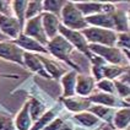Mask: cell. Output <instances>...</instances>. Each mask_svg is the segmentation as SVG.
I'll list each match as a JSON object with an SVG mask.
<instances>
[{
    "label": "cell",
    "mask_w": 130,
    "mask_h": 130,
    "mask_svg": "<svg viewBox=\"0 0 130 130\" xmlns=\"http://www.w3.org/2000/svg\"><path fill=\"white\" fill-rule=\"evenodd\" d=\"M41 17H42V26H43V29L47 37H49L51 39L54 38L57 36V32L59 31V26H60L59 19L55 15L49 14V12L42 14Z\"/></svg>",
    "instance_id": "cell-10"
},
{
    "label": "cell",
    "mask_w": 130,
    "mask_h": 130,
    "mask_svg": "<svg viewBox=\"0 0 130 130\" xmlns=\"http://www.w3.org/2000/svg\"><path fill=\"white\" fill-rule=\"evenodd\" d=\"M82 36H86L85 38L88 39L92 43H100L101 45L106 47H113L117 42V35L114 31L104 28H98V27H92V28H84L82 29ZM98 44V45H100Z\"/></svg>",
    "instance_id": "cell-2"
},
{
    "label": "cell",
    "mask_w": 130,
    "mask_h": 130,
    "mask_svg": "<svg viewBox=\"0 0 130 130\" xmlns=\"http://www.w3.org/2000/svg\"><path fill=\"white\" fill-rule=\"evenodd\" d=\"M25 52L12 42H0V58L23 65Z\"/></svg>",
    "instance_id": "cell-7"
},
{
    "label": "cell",
    "mask_w": 130,
    "mask_h": 130,
    "mask_svg": "<svg viewBox=\"0 0 130 130\" xmlns=\"http://www.w3.org/2000/svg\"><path fill=\"white\" fill-rule=\"evenodd\" d=\"M117 44L119 45V47H129V36H128V33H122V35H119V36H117Z\"/></svg>",
    "instance_id": "cell-33"
},
{
    "label": "cell",
    "mask_w": 130,
    "mask_h": 130,
    "mask_svg": "<svg viewBox=\"0 0 130 130\" xmlns=\"http://www.w3.org/2000/svg\"><path fill=\"white\" fill-rule=\"evenodd\" d=\"M42 4L44 5L43 6L44 10H47L49 14L55 15V16L58 17L59 15H60L61 9H63L65 5V1H52V0H47V1H44Z\"/></svg>",
    "instance_id": "cell-24"
},
{
    "label": "cell",
    "mask_w": 130,
    "mask_h": 130,
    "mask_svg": "<svg viewBox=\"0 0 130 130\" xmlns=\"http://www.w3.org/2000/svg\"><path fill=\"white\" fill-rule=\"evenodd\" d=\"M61 19H63V22L66 26V28L72 29V31L84 29L86 28L87 26L86 21H85V17L77 10V7L75 6V4L70 3V1H65L64 7L61 9Z\"/></svg>",
    "instance_id": "cell-1"
},
{
    "label": "cell",
    "mask_w": 130,
    "mask_h": 130,
    "mask_svg": "<svg viewBox=\"0 0 130 130\" xmlns=\"http://www.w3.org/2000/svg\"><path fill=\"white\" fill-rule=\"evenodd\" d=\"M114 85H116L117 90H118V92H119V94L122 96V97H128L129 96V86L128 85H123L122 82H119V81H116L114 82Z\"/></svg>",
    "instance_id": "cell-32"
},
{
    "label": "cell",
    "mask_w": 130,
    "mask_h": 130,
    "mask_svg": "<svg viewBox=\"0 0 130 130\" xmlns=\"http://www.w3.org/2000/svg\"><path fill=\"white\" fill-rule=\"evenodd\" d=\"M88 101L96 102V103H101L104 106H110V107H114L117 106V98L112 94L108 93H97L93 94L88 98Z\"/></svg>",
    "instance_id": "cell-21"
},
{
    "label": "cell",
    "mask_w": 130,
    "mask_h": 130,
    "mask_svg": "<svg viewBox=\"0 0 130 130\" xmlns=\"http://www.w3.org/2000/svg\"><path fill=\"white\" fill-rule=\"evenodd\" d=\"M63 125V120L61 119H55L54 122H52L48 126H45V128H43L42 130H59L60 129V126Z\"/></svg>",
    "instance_id": "cell-34"
},
{
    "label": "cell",
    "mask_w": 130,
    "mask_h": 130,
    "mask_svg": "<svg viewBox=\"0 0 130 130\" xmlns=\"http://www.w3.org/2000/svg\"><path fill=\"white\" fill-rule=\"evenodd\" d=\"M88 110L91 113H94L96 116H98L100 118L103 119H108V116L110 114V109L108 107H104V106H94V107H90Z\"/></svg>",
    "instance_id": "cell-30"
},
{
    "label": "cell",
    "mask_w": 130,
    "mask_h": 130,
    "mask_svg": "<svg viewBox=\"0 0 130 130\" xmlns=\"http://www.w3.org/2000/svg\"><path fill=\"white\" fill-rule=\"evenodd\" d=\"M7 5H9V1H0V12L1 15L7 14Z\"/></svg>",
    "instance_id": "cell-35"
},
{
    "label": "cell",
    "mask_w": 130,
    "mask_h": 130,
    "mask_svg": "<svg viewBox=\"0 0 130 130\" xmlns=\"http://www.w3.org/2000/svg\"><path fill=\"white\" fill-rule=\"evenodd\" d=\"M75 6L84 15L110 14L116 11V6L112 4H101V3H76Z\"/></svg>",
    "instance_id": "cell-9"
},
{
    "label": "cell",
    "mask_w": 130,
    "mask_h": 130,
    "mask_svg": "<svg viewBox=\"0 0 130 130\" xmlns=\"http://www.w3.org/2000/svg\"><path fill=\"white\" fill-rule=\"evenodd\" d=\"M0 32L6 37H11L16 39L20 37L22 28L16 17L0 14Z\"/></svg>",
    "instance_id": "cell-8"
},
{
    "label": "cell",
    "mask_w": 130,
    "mask_h": 130,
    "mask_svg": "<svg viewBox=\"0 0 130 130\" xmlns=\"http://www.w3.org/2000/svg\"><path fill=\"white\" fill-rule=\"evenodd\" d=\"M53 118H54V110H49V112L44 113L43 116L37 120V123L32 126L31 130H41L42 128H44L47 125V123H49Z\"/></svg>",
    "instance_id": "cell-28"
},
{
    "label": "cell",
    "mask_w": 130,
    "mask_h": 130,
    "mask_svg": "<svg viewBox=\"0 0 130 130\" xmlns=\"http://www.w3.org/2000/svg\"><path fill=\"white\" fill-rule=\"evenodd\" d=\"M39 60H41V63L43 64V68L44 69H47L48 70V75H52L54 79H59V76L61 75V74H64V69H61L60 66H59L57 63H54V61H52L49 59L44 58V57H38Z\"/></svg>",
    "instance_id": "cell-18"
},
{
    "label": "cell",
    "mask_w": 130,
    "mask_h": 130,
    "mask_svg": "<svg viewBox=\"0 0 130 130\" xmlns=\"http://www.w3.org/2000/svg\"><path fill=\"white\" fill-rule=\"evenodd\" d=\"M93 88V79L90 76L80 75L77 77V84H76V92L81 96L88 94Z\"/></svg>",
    "instance_id": "cell-15"
},
{
    "label": "cell",
    "mask_w": 130,
    "mask_h": 130,
    "mask_svg": "<svg viewBox=\"0 0 130 130\" xmlns=\"http://www.w3.org/2000/svg\"><path fill=\"white\" fill-rule=\"evenodd\" d=\"M23 64L28 68L29 70H32L33 72H38L39 75L45 76V77H49V75L47 74V71L44 70L43 64L41 63V60L38 57L31 54V53H26L23 54Z\"/></svg>",
    "instance_id": "cell-13"
},
{
    "label": "cell",
    "mask_w": 130,
    "mask_h": 130,
    "mask_svg": "<svg viewBox=\"0 0 130 130\" xmlns=\"http://www.w3.org/2000/svg\"><path fill=\"white\" fill-rule=\"evenodd\" d=\"M0 130H14L12 117L9 113L0 112Z\"/></svg>",
    "instance_id": "cell-29"
},
{
    "label": "cell",
    "mask_w": 130,
    "mask_h": 130,
    "mask_svg": "<svg viewBox=\"0 0 130 130\" xmlns=\"http://www.w3.org/2000/svg\"><path fill=\"white\" fill-rule=\"evenodd\" d=\"M27 4H28V1H12V9H14L15 14L17 16V21H19L22 29H23V26H25Z\"/></svg>",
    "instance_id": "cell-20"
},
{
    "label": "cell",
    "mask_w": 130,
    "mask_h": 130,
    "mask_svg": "<svg viewBox=\"0 0 130 130\" xmlns=\"http://www.w3.org/2000/svg\"><path fill=\"white\" fill-rule=\"evenodd\" d=\"M106 130H108V129H106Z\"/></svg>",
    "instance_id": "cell-38"
},
{
    "label": "cell",
    "mask_w": 130,
    "mask_h": 130,
    "mask_svg": "<svg viewBox=\"0 0 130 130\" xmlns=\"http://www.w3.org/2000/svg\"><path fill=\"white\" fill-rule=\"evenodd\" d=\"M59 32L61 33V36L64 37L72 47H76L80 52H82L84 54H86L87 58L91 59L93 57V54L88 49V44H87V42H86V38L82 36L80 32L66 28L64 26H61V25L59 26Z\"/></svg>",
    "instance_id": "cell-5"
},
{
    "label": "cell",
    "mask_w": 130,
    "mask_h": 130,
    "mask_svg": "<svg viewBox=\"0 0 130 130\" xmlns=\"http://www.w3.org/2000/svg\"><path fill=\"white\" fill-rule=\"evenodd\" d=\"M47 45H48V49L47 51H49L53 55H55L60 60H64L65 63L71 65L72 68H75L76 70H80L79 68L74 63H71L70 59H69L70 53L72 51V45L63 36H55L54 38H52L51 41H48Z\"/></svg>",
    "instance_id": "cell-3"
},
{
    "label": "cell",
    "mask_w": 130,
    "mask_h": 130,
    "mask_svg": "<svg viewBox=\"0 0 130 130\" xmlns=\"http://www.w3.org/2000/svg\"><path fill=\"white\" fill-rule=\"evenodd\" d=\"M12 43L16 44L17 47H20L21 49H28V51L38 52V53H48V51L44 47H42V44H39L33 38H31L28 36H25L22 33L20 35L19 38L15 39Z\"/></svg>",
    "instance_id": "cell-12"
},
{
    "label": "cell",
    "mask_w": 130,
    "mask_h": 130,
    "mask_svg": "<svg viewBox=\"0 0 130 130\" xmlns=\"http://www.w3.org/2000/svg\"><path fill=\"white\" fill-rule=\"evenodd\" d=\"M29 102L25 103V106L20 110L16 119V128L19 130H29L31 126V117H29Z\"/></svg>",
    "instance_id": "cell-14"
},
{
    "label": "cell",
    "mask_w": 130,
    "mask_h": 130,
    "mask_svg": "<svg viewBox=\"0 0 130 130\" xmlns=\"http://www.w3.org/2000/svg\"><path fill=\"white\" fill-rule=\"evenodd\" d=\"M74 119L77 120L80 124L87 126V128H91V126H93L96 124H98V122H100L98 117H96L92 113H87V112L86 113H81V114H76L74 117Z\"/></svg>",
    "instance_id": "cell-22"
},
{
    "label": "cell",
    "mask_w": 130,
    "mask_h": 130,
    "mask_svg": "<svg viewBox=\"0 0 130 130\" xmlns=\"http://www.w3.org/2000/svg\"><path fill=\"white\" fill-rule=\"evenodd\" d=\"M44 109H45V107H44L39 101H37V100H32V102L29 103V110H31L29 117H31V119H33V120H38L41 117L43 116Z\"/></svg>",
    "instance_id": "cell-25"
},
{
    "label": "cell",
    "mask_w": 130,
    "mask_h": 130,
    "mask_svg": "<svg viewBox=\"0 0 130 130\" xmlns=\"http://www.w3.org/2000/svg\"><path fill=\"white\" fill-rule=\"evenodd\" d=\"M98 88L103 90L104 92H108V93H113L114 92V84H112L109 80H101L98 82Z\"/></svg>",
    "instance_id": "cell-31"
},
{
    "label": "cell",
    "mask_w": 130,
    "mask_h": 130,
    "mask_svg": "<svg viewBox=\"0 0 130 130\" xmlns=\"http://www.w3.org/2000/svg\"><path fill=\"white\" fill-rule=\"evenodd\" d=\"M42 1L37 0V1H28L27 4V10H26V19H33L36 16H39V12L42 10Z\"/></svg>",
    "instance_id": "cell-26"
},
{
    "label": "cell",
    "mask_w": 130,
    "mask_h": 130,
    "mask_svg": "<svg viewBox=\"0 0 130 130\" xmlns=\"http://www.w3.org/2000/svg\"><path fill=\"white\" fill-rule=\"evenodd\" d=\"M86 23H92L94 26H100L101 28L104 29H112L116 28L114 26V20H113V15L110 14H97L87 16L85 19Z\"/></svg>",
    "instance_id": "cell-11"
},
{
    "label": "cell",
    "mask_w": 130,
    "mask_h": 130,
    "mask_svg": "<svg viewBox=\"0 0 130 130\" xmlns=\"http://www.w3.org/2000/svg\"><path fill=\"white\" fill-rule=\"evenodd\" d=\"M129 108L120 109L119 112H117L116 117H114V125L118 129H124L129 125Z\"/></svg>",
    "instance_id": "cell-23"
},
{
    "label": "cell",
    "mask_w": 130,
    "mask_h": 130,
    "mask_svg": "<svg viewBox=\"0 0 130 130\" xmlns=\"http://www.w3.org/2000/svg\"><path fill=\"white\" fill-rule=\"evenodd\" d=\"M75 81H76V72L75 71H70L63 76L61 84L64 87L65 97H70L72 94H75Z\"/></svg>",
    "instance_id": "cell-16"
},
{
    "label": "cell",
    "mask_w": 130,
    "mask_h": 130,
    "mask_svg": "<svg viewBox=\"0 0 130 130\" xmlns=\"http://www.w3.org/2000/svg\"><path fill=\"white\" fill-rule=\"evenodd\" d=\"M90 52H93L98 54V57L103 60H107L112 64H123L124 54L120 49L116 47H106V45H98V44H88Z\"/></svg>",
    "instance_id": "cell-4"
},
{
    "label": "cell",
    "mask_w": 130,
    "mask_h": 130,
    "mask_svg": "<svg viewBox=\"0 0 130 130\" xmlns=\"http://www.w3.org/2000/svg\"><path fill=\"white\" fill-rule=\"evenodd\" d=\"M6 39H7V37L5 36V35H3V33L0 32V42H5Z\"/></svg>",
    "instance_id": "cell-37"
},
{
    "label": "cell",
    "mask_w": 130,
    "mask_h": 130,
    "mask_svg": "<svg viewBox=\"0 0 130 130\" xmlns=\"http://www.w3.org/2000/svg\"><path fill=\"white\" fill-rule=\"evenodd\" d=\"M25 36L33 38L39 44H48V38L45 36V32H44L43 26H42L41 15L28 20L26 28H25Z\"/></svg>",
    "instance_id": "cell-6"
},
{
    "label": "cell",
    "mask_w": 130,
    "mask_h": 130,
    "mask_svg": "<svg viewBox=\"0 0 130 130\" xmlns=\"http://www.w3.org/2000/svg\"><path fill=\"white\" fill-rule=\"evenodd\" d=\"M59 130H72V126L70 124H63Z\"/></svg>",
    "instance_id": "cell-36"
},
{
    "label": "cell",
    "mask_w": 130,
    "mask_h": 130,
    "mask_svg": "<svg viewBox=\"0 0 130 130\" xmlns=\"http://www.w3.org/2000/svg\"><path fill=\"white\" fill-rule=\"evenodd\" d=\"M124 68H119L117 65H104L103 66V77L107 79H116L118 75L123 74Z\"/></svg>",
    "instance_id": "cell-27"
},
{
    "label": "cell",
    "mask_w": 130,
    "mask_h": 130,
    "mask_svg": "<svg viewBox=\"0 0 130 130\" xmlns=\"http://www.w3.org/2000/svg\"><path fill=\"white\" fill-rule=\"evenodd\" d=\"M113 20H114V26H116L117 31H120V32H128L129 31V23H128V19L124 14V11L122 10H118V11H113Z\"/></svg>",
    "instance_id": "cell-19"
},
{
    "label": "cell",
    "mask_w": 130,
    "mask_h": 130,
    "mask_svg": "<svg viewBox=\"0 0 130 130\" xmlns=\"http://www.w3.org/2000/svg\"><path fill=\"white\" fill-rule=\"evenodd\" d=\"M64 104L72 112L85 110V109H88L91 107L90 101L85 100V98H66V100H64Z\"/></svg>",
    "instance_id": "cell-17"
}]
</instances>
